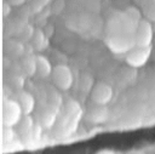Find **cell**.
Instances as JSON below:
<instances>
[{"mask_svg":"<svg viewBox=\"0 0 155 154\" xmlns=\"http://www.w3.org/2000/svg\"><path fill=\"white\" fill-rule=\"evenodd\" d=\"M150 46L148 47H140V46H134L127 55L126 61L131 67H142L149 58L150 56Z\"/></svg>","mask_w":155,"mask_h":154,"instance_id":"obj_5","label":"cell"},{"mask_svg":"<svg viewBox=\"0 0 155 154\" xmlns=\"http://www.w3.org/2000/svg\"><path fill=\"white\" fill-rule=\"evenodd\" d=\"M23 68L27 74L33 75L36 73V57L28 56L23 59Z\"/></svg>","mask_w":155,"mask_h":154,"instance_id":"obj_10","label":"cell"},{"mask_svg":"<svg viewBox=\"0 0 155 154\" xmlns=\"http://www.w3.org/2000/svg\"><path fill=\"white\" fill-rule=\"evenodd\" d=\"M10 7H7V2H4V16H6L10 12Z\"/></svg>","mask_w":155,"mask_h":154,"instance_id":"obj_11","label":"cell"},{"mask_svg":"<svg viewBox=\"0 0 155 154\" xmlns=\"http://www.w3.org/2000/svg\"><path fill=\"white\" fill-rule=\"evenodd\" d=\"M153 39V28L148 19H142L134 29V45L140 47L150 46Z\"/></svg>","mask_w":155,"mask_h":154,"instance_id":"obj_3","label":"cell"},{"mask_svg":"<svg viewBox=\"0 0 155 154\" xmlns=\"http://www.w3.org/2000/svg\"><path fill=\"white\" fill-rule=\"evenodd\" d=\"M31 44L35 47V50H44L45 46L47 45V40H46L45 34L41 30H35L33 33V36H31Z\"/></svg>","mask_w":155,"mask_h":154,"instance_id":"obj_9","label":"cell"},{"mask_svg":"<svg viewBox=\"0 0 155 154\" xmlns=\"http://www.w3.org/2000/svg\"><path fill=\"white\" fill-rule=\"evenodd\" d=\"M87 119L94 124H101L108 119V109L105 105L96 104L87 114Z\"/></svg>","mask_w":155,"mask_h":154,"instance_id":"obj_6","label":"cell"},{"mask_svg":"<svg viewBox=\"0 0 155 154\" xmlns=\"http://www.w3.org/2000/svg\"><path fill=\"white\" fill-rule=\"evenodd\" d=\"M22 109L17 101H5L2 105V124L5 127L16 125L22 115Z\"/></svg>","mask_w":155,"mask_h":154,"instance_id":"obj_1","label":"cell"},{"mask_svg":"<svg viewBox=\"0 0 155 154\" xmlns=\"http://www.w3.org/2000/svg\"><path fill=\"white\" fill-rule=\"evenodd\" d=\"M113 97V90L111 87L105 82H97L92 87L91 91V98L96 104L105 105L110 102Z\"/></svg>","mask_w":155,"mask_h":154,"instance_id":"obj_4","label":"cell"},{"mask_svg":"<svg viewBox=\"0 0 155 154\" xmlns=\"http://www.w3.org/2000/svg\"><path fill=\"white\" fill-rule=\"evenodd\" d=\"M17 103L19 104V107L22 109V113L24 115H28L34 108V98L29 92H25V91H21L18 93Z\"/></svg>","mask_w":155,"mask_h":154,"instance_id":"obj_7","label":"cell"},{"mask_svg":"<svg viewBox=\"0 0 155 154\" xmlns=\"http://www.w3.org/2000/svg\"><path fill=\"white\" fill-rule=\"evenodd\" d=\"M52 65L50 61L44 56H36V73L40 78H46L52 74Z\"/></svg>","mask_w":155,"mask_h":154,"instance_id":"obj_8","label":"cell"},{"mask_svg":"<svg viewBox=\"0 0 155 154\" xmlns=\"http://www.w3.org/2000/svg\"><path fill=\"white\" fill-rule=\"evenodd\" d=\"M96 154H114V152L104 149V150H101V152H98V153H96Z\"/></svg>","mask_w":155,"mask_h":154,"instance_id":"obj_12","label":"cell"},{"mask_svg":"<svg viewBox=\"0 0 155 154\" xmlns=\"http://www.w3.org/2000/svg\"><path fill=\"white\" fill-rule=\"evenodd\" d=\"M51 76L54 85L61 90H68L73 84V74L68 65L58 64L53 67Z\"/></svg>","mask_w":155,"mask_h":154,"instance_id":"obj_2","label":"cell"}]
</instances>
